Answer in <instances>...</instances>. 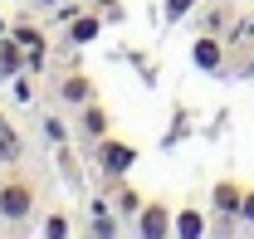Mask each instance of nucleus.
<instances>
[{
  "label": "nucleus",
  "mask_w": 254,
  "mask_h": 239,
  "mask_svg": "<svg viewBox=\"0 0 254 239\" xmlns=\"http://www.w3.org/2000/svg\"><path fill=\"white\" fill-rule=\"evenodd\" d=\"M34 215V180L30 176H5L0 180V220L20 225Z\"/></svg>",
  "instance_id": "1"
},
{
  "label": "nucleus",
  "mask_w": 254,
  "mask_h": 239,
  "mask_svg": "<svg viewBox=\"0 0 254 239\" xmlns=\"http://www.w3.org/2000/svg\"><path fill=\"white\" fill-rule=\"evenodd\" d=\"M98 166H103L108 176H127V171L137 166V147L123 142V137H98Z\"/></svg>",
  "instance_id": "2"
},
{
  "label": "nucleus",
  "mask_w": 254,
  "mask_h": 239,
  "mask_svg": "<svg viewBox=\"0 0 254 239\" xmlns=\"http://www.w3.org/2000/svg\"><path fill=\"white\" fill-rule=\"evenodd\" d=\"M137 235H147V239L171 235V210L161 205V200H147V205L137 210Z\"/></svg>",
  "instance_id": "3"
},
{
  "label": "nucleus",
  "mask_w": 254,
  "mask_h": 239,
  "mask_svg": "<svg viewBox=\"0 0 254 239\" xmlns=\"http://www.w3.org/2000/svg\"><path fill=\"white\" fill-rule=\"evenodd\" d=\"M190 59H195V68H205V73H215V68L225 63V44H220V39H215L210 30H205L200 39H195V49H190Z\"/></svg>",
  "instance_id": "4"
},
{
  "label": "nucleus",
  "mask_w": 254,
  "mask_h": 239,
  "mask_svg": "<svg viewBox=\"0 0 254 239\" xmlns=\"http://www.w3.org/2000/svg\"><path fill=\"white\" fill-rule=\"evenodd\" d=\"M64 30H68V44H93L98 34H103V15H93V10H78V15H73Z\"/></svg>",
  "instance_id": "5"
},
{
  "label": "nucleus",
  "mask_w": 254,
  "mask_h": 239,
  "mask_svg": "<svg viewBox=\"0 0 254 239\" xmlns=\"http://www.w3.org/2000/svg\"><path fill=\"white\" fill-rule=\"evenodd\" d=\"M59 93H64V103H73V108H83V103H93V98H98V83L88 78V73H64Z\"/></svg>",
  "instance_id": "6"
},
{
  "label": "nucleus",
  "mask_w": 254,
  "mask_h": 239,
  "mask_svg": "<svg viewBox=\"0 0 254 239\" xmlns=\"http://www.w3.org/2000/svg\"><path fill=\"white\" fill-rule=\"evenodd\" d=\"M171 235H181V239H200L205 235V215H200V210H176V215H171Z\"/></svg>",
  "instance_id": "7"
},
{
  "label": "nucleus",
  "mask_w": 254,
  "mask_h": 239,
  "mask_svg": "<svg viewBox=\"0 0 254 239\" xmlns=\"http://www.w3.org/2000/svg\"><path fill=\"white\" fill-rule=\"evenodd\" d=\"M210 200H215V210H220V215H240V205H245V185H235V180H220Z\"/></svg>",
  "instance_id": "8"
},
{
  "label": "nucleus",
  "mask_w": 254,
  "mask_h": 239,
  "mask_svg": "<svg viewBox=\"0 0 254 239\" xmlns=\"http://www.w3.org/2000/svg\"><path fill=\"white\" fill-rule=\"evenodd\" d=\"M25 63H30V54L20 49V39H15V34H5V39H0V73H20Z\"/></svg>",
  "instance_id": "9"
},
{
  "label": "nucleus",
  "mask_w": 254,
  "mask_h": 239,
  "mask_svg": "<svg viewBox=\"0 0 254 239\" xmlns=\"http://www.w3.org/2000/svg\"><path fill=\"white\" fill-rule=\"evenodd\" d=\"M10 34L20 39V49H25L30 59H44V30H39V25H30V20H25V25H15Z\"/></svg>",
  "instance_id": "10"
},
{
  "label": "nucleus",
  "mask_w": 254,
  "mask_h": 239,
  "mask_svg": "<svg viewBox=\"0 0 254 239\" xmlns=\"http://www.w3.org/2000/svg\"><path fill=\"white\" fill-rule=\"evenodd\" d=\"M83 132H88V137H108V108H103V103H83Z\"/></svg>",
  "instance_id": "11"
},
{
  "label": "nucleus",
  "mask_w": 254,
  "mask_h": 239,
  "mask_svg": "<svg viewBox=\"0 0 254 239\" xmlns=\"http://www.w3.org/2000/svg\"><path fill=\"white\" fill-rule=\"evenodd\" d=\"M93 215H98V220H93V235H118V220H113V215H108L103 205H98Z\"/></svg>",
  "instance_id": "12"
},
{
  "label": "nucleus",
  "mask_w": 254,
  "mask_h": 239,
  "mask_svg": "<svg viewBox=\"0 0 254 239\" xmlns=\"http://www.w3.org/2000/svg\"><path fill=\"white\" fill-rule=\"evenodd\" d=\"M44 235H49V239H64V235H68V215H49V220H44Z\"/></svg>",
  "instance_id": "13"
},
{
  "label": "nucleus",
  "mask_w": 254,
  "mask_h": 239,
  "mask_svg": "<svg viewBox=\"0 0 254 239\" xmlns=\"http://www.w3.org/2000/svg\"><path fill=\"white\" fill-rule=\"evenodd\" d=\"M195 10V0H166V20H186Z\"/></svg>",
  "instance_id": "14"
},
{
  "label": "nucleus",
  "mask_w": 254,
  "mask_h": 239,
  "mask_svg": "<svg viewBox=\"0 0 254 239\" xmlns=\"http://www.w3.org/2000/svg\"><path fill=\"white\" fill-rule=\"evenodd\" d=\"M0 156H5V161H15V156H20V142H15V132H10V127L0 132Z\"/></svg>",
  "instance_id": "15"
},
{
  "label": "nucleus",
  "mask_w": 254,
  "mask_h": 239,
  "mask_svg": "<svg viewBox=\"0 0 254 239\" xmlns=\"http://www.w3.org/2000/svg\"><path fill=\"white\" fill-rule=\"evenodd\" d=\"M118 210L137 215V210H142V195H137V190H118Z\"/></svg>",
  "instance_id": "16"
},
{
  "label": "nucleus",
  "mask_w": 254,
  "mask_h": 239,
  "mask_svg": "<svg viewBox=\"0 0 254 239\" xmlns=\"http://www.w3.org/2000/svg\"><path fill=\"white\" fill-rule=\"evenodd\" d=\"M44 132H49V142H64L68 132H64V122L59 118H44Z\"/></svg>",
  "instance_id": "17"
},
{
  "label": "nucleus",
  "mask_w": 254,
  "mask_h": 239,
  "mask_svg": "<svg viewBox=\"0 0 254 239\" xmlns=\"http://www.w3.org/2000/svg\"><path fill=\"white\" fill-rule=\"evenodd\" d=\"M240 220H245V225H254V185L245 190V205H240Z\"/></svg>",
  "instance_id": "18"
},
{
  "label": "nucleus",
  "mask_w": 254,
  "mask_h": 239,
  "mask_svg": "<svg viewBox=\"0 0 254 239\" xmlns=\"http://www.w3.org/2000/svg\"><path fill=\"white\" fill-rule=\"evenodd\" d=\"M15 98H20V103H30V98H34V88H30V78H15Z\"/></svg>",
  "instance_id": "19"
},
{
  "label": "nucleus",
  "mask_w": 254,
  "mask_h": 239,
  "mask_svg": "<svg viewBox=\"0 0 254 239\" xmlns=\"http://www.w3.org/2000/svg\"><path fill=\"white\" fill-rule=\"evenodd\" d=\"M39 5H59V0H39Z\"/></svg>",
  "instance_id": "20"
},
{
  "label": "nucleus",
  "mask_w": 254,
  "mask_h": 239,
  "mask_svg": "<svg viewBox=\"0 0 254 239\" xmlns=\"http://www.w3.org/2000/svg\"><path fill=\"white\" fill-rule=\"evenodd\" d=\"M0 34H5V20H0Z\"/></svg>",
  "instance_id": "21"
}]
</instances>
